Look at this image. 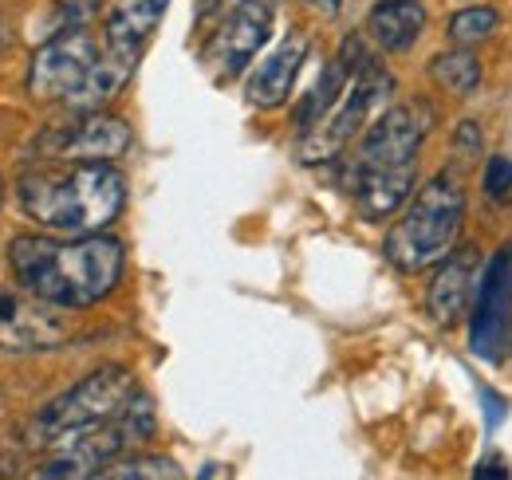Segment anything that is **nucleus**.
I'll use <instances>...</instances> for the list:
<instances>
[{
  "label": "nucleus",
  "mask_w": 512,
  "mask_h": 480,
  "mask_svg": "<svg viewBox=\"0 0 512 480\" xmlns=\"http://www.w3.org/2000/svg\"><path fill=\"white\" fill-rule=\"evenodd\" d=\"M481 398H485V421H489V429H497V425L505 421V398H501V394H493L489 386L481 390Z\"/></svg>",
  "instance_id": "393cba45"
},
{
  "label": "nucleus",
  "mask_w": 512,
  "mask_h": 480,
  "mask_svg": "<svg viewBox=\"0 0 512 480\" xmlns=\"http://www.w3.org/2000/svg\"><path fill=\"white\" fill-rule=\"evenodd\" d=\"M91 480H182V473L170 457H119Z\"/></svg>",
  "instance_id": "412c9836"
},
{
  "label": "nucleus",
  "mask_w": 512,
  "mask_h": 480,
  "mask_svg": "<svg viewBox=\"0 0 512 480\" xmlns=\"http://www.w3.org/2000/svg\"><path fill=\"white\" fill-rule=\"evenodd\" d=\"M430 75L446 95H457V99H465V95H473L481 87V63L469 48L442 52L438 60L430 63Z\"/></svg>",
  "instance_id": "6ab92c4d"
},
{
  "label": "nucleus",
  "mask_w": 512,
  "mask_h": 480,
  "mask_svg": "<svg viewBox=\"0 0 512 480\" xmlns=\"http://www.w3.org/2000/svg\"><path fill=\"white\" fill-rule=\"evenodd\" d=\"M272 16H276L272 0H237L221 16L213 36L205 40V63L221 83L237 79L253 63V56L264 48V40L272 32Z\"/></svg>",
  "instance_id": "9d476101"
},
{
  "label": "nucleus",
  "mask_w": 512,
  "mask_h": 480,
  "mask_svg": "<svg viewBox=\"0 0 512 480\" xmlns=\"http://www.w3.org/2000/svg\"><path fill=\"white\" fill-rule=\"evenodd\" d=\"M308 52H312V40L304 32H288L264 60L256 63V71L245 83V99L260 107V111H272L280 103H288L304 63H308Z\"/></svg>",
  "instance_id": "ddd939ff"
},
{
  "label": "nucleus",
  "mask_w": 512,
  "mask_h": 480,
  "mask_svg": "<svg viewBox=\"0 0 512 480\" xmlns=\"http://www.w3.org/2000/svg\"><path fill=\"white\" fill-rule=\"evenodd\" d=\"M477 292V248H461L442 260V268L434 272V284L426 292V307L434 315V323L453 327L465 315V303Z\"/></svg>",
  "instance_id": "2eb2a0df"
},
{
  "label": "nucleus",
  "mask_w": 512,
  "mask_h": 480,
  "mask_svg": "<svg viewBox=\"0 0 512 480\" xmlns=\"http://www.w3.org/2000/svg\"><path fill=\"white\" fill-rule=\"evenodd\" d=\"M67 307L32 296L20 284H0V351L28 355V351H52L71 335Z\"/></svg>",
  "instance_id": "6e6552de"
},
{
  "label": "nucleus",
  "mask_w": 512,
  "mask_h": 480,
  "mask_svg": "<svg viewBox=\"0 0 512 480\" xmlns=\"http://www.w3.org/2000/svg\"><path fill=\"white\" fill-rule=\"evenodd\" d=\"M134 142L130 126L119 115L87 111L83 119L52 126L36 138V154L44 162H115Z\"/></svg>",
  "instance_id": "1a4fd4ad"
},
{
  "label": "nucleus",
  "mask_w": 512,
  "mask_h": 480,
  "mask_svg": "<svg viewBox=\"0 0 512 480\" xmlns=\"http://www.w3.org/2000/svg\"><path fill=\"white\" fill-rule=\"evenodd\" d=\"M170 0H127L107 16V48L142 56V48L150 44L154 28L162 24Z\"/></svg>",
  "instance_id": "a211bd4d"
},
{
  "label": "nucleus",
  "mask_w": 512,
  "mask_h": 480,
  "mask_svg": "<svg viewBox=\"0 0 512 480\" xmlns=\"http://www.w3.org/2000/svg\"><path fill=\"white\" fill-rule=\"evenodd\" d=\"M367 63H371V56H367L363 40H359V36H347V40H343V48L331 56V63L323 67V75L316 79V87L308 91V99H304V103H300V111H296V126H300V134H308L312 126H320V122L331 115V107L343 99V91L351 87V79H355Z\"/></svg>",
  "instance_id": "4468645a"
},
{
  "label": "nucleus",
  "mask_w": 512,
  "mask_h": 480,
  "mask_svg": "<svg viewBox=\"0 0 512 480\" xmlns=\"http://www.w3.org/2000/svg\"><path fill=\"white\" fill-rule=\"evenodd\" d=\"M123 449H130V437L123 429V414H119V421H111L95 433H79V437H67L60 445L44 449V457L24 480H91L103 465L119 461Z\"/></svg>",
  "instance_id": "f8f14e48"
},
{
  "label": "nucleus",
  "mask_w": 512,
  "mask_h": 480,
  "mask_svg": "<svg viewBox=\"0 0 512 480\" xmlns=\"http://www.w3.org/2000/svg\"><path fill=\"white\" fill-rule=\"evenodd\" d=\"M512 319V244H505L485 280H477V307L469 319V347L473 355L485 362H497L505 355V339H509Z\"/></svg>",
  "instance_id": "9b49d317"
},
{
  "label": "nucleus",
  "mask_w": 512,
  "mask_h": 480,
  "mask_svg": "<svg viewBox=\"0 0 512 480\" xmlns=\"http://www.w3.org/2000/svg\"><path fill=\"white\" fill-rule=\"evenodd\" d=\"M8 268L20 288L32 296L56 303V307H91L107 300L127 268V248L115 237H12L8 248Z\"/></svg>",
  "instance_id": "f257e3e1"
},
{
  "label": "nucleus",
  "mask_w": 512,
  "mask_h": 480,
  "mask_svg": "<svg viewBox=\"0 0 512 480\" xmlns=\"http://www.w3.org/2000/svg\"><path fill=\"white\" fill-rule=\"evenodd\" d=\"M453 150H457V154L465 150L461 162H469V158L481 154V130H477V122H461V126H457V134H453Z\"/></svg>",
  "instance_id": "5701e85b"
},
{
  "label": "nucleus",
  "mask_w": 512,
  "mask_h": 480,
  "mask_svg": "<svg viewBox=\"0 0 512 480\" xmlns=\"http://www.w3.org/2000/svg\"><path fill=\"white\" fill-rule=\"evenodd\" d=\"M127 205L115 162H44L20 178V209L52 237L107 233Z\"/></svg>",
  "instance_id": "f03ea898"
},
{
  "label": "nucleus",
  "mask_w": 512,
  "mask_h": 480,
  "mask_svg": "<svg viewBox=\"0 0 512 480\" xmlns=\"http://www.w3.org/2000/svg\"><path fill=\"white\" fill-rule=\"evenodd\" d=\"M138 394V382L127 366H103L91 370L83 382H75L60 398H52L48 406L36 410V418L24 429V445L28 449H52L67 437L79 433H95L127 410V402Z\"/></svg>",
  "instance_id": "20e7f679"
},
{
  "label": "nucleus",
  "mask_w": 512,
  "mask_h": 480,
  "mask_svg": "<svg viewBox=\"0 0 512 480\" xmlns=\"http://www.w3.org/2000/svg\"><path fill=\"white\" fill-rule=\"evenodd\" d=\"M390 95H394V75L371 60L351 79V87L331 107V115L320 126H312L308 134H300V162H308V166L331 162L347 142L359 138V130L367 122L383 111L386 103H390Z\"/></svg>",
  "instance_id": "39448f33"
},
{
  "label": "nucleus",
  "mask_w": 512,
  "mask_h": 480,
  "mask_svg": "<svg viewBox=\"0 0 512 480\" xmlns=\"http://www.w3.org/2000/svg\"><path fill=\"white\" fill-rule=\"evenodd\" d=\"M473 480H512L509 461H505V457H485V461L473 469Z\"/></svg>",
  "instance_id": "b1692460"
},
{
  "label": "nucleus",
  "mask_w": 512,
  "mask_h": 480,
  "mask_svg": "<svg viewBox=\"0 0 512 480\" xmlns=\"http://www.w3.org/2000/svg\"><path fill=\"white\" fill-rule=\"evenodd\" d=\"M103 48L87 28H67L56 32L48 44L36 48V56L28 63V95L36 103H71L75 91L87 83L91 67L99 63Z\"/></svg>",
  "instance_id": "0eeeda50"
},
{
  "label": "nucleus",
  "mask_w": 512,
  "mask_h": 480,
  "mask_svg": "<svg viewBox=\"0 0 512 480\" xmlns=\"http://www.w3.org/2000/svg\"><path fill=\"white\" fill-rule=\"evenodd\" d=\"M434 126V107L426 99H410V103H398L390 107L386 115H379L375 126H367L355 158H351V170H347V185L363 174H375V170H406L414 166L426 134Z\"/></svg>",
  "instance_id": "423d86ee"
},
{
  "label": "nucleus",
  "mask_w": 512,
  "mask_h": 480,
  "mask_svg": "<svg viewBox=\"0 0 512 480\" xmlns=\"http://www.w3.org/2000/svg\"><path fill=\"white\" fill-rule=\"evenodd\" d=\"M308 8H316L320 16H339V8H343V0H304Z\"/></svg>",
  "instance_id": "bb28decb"
},
{
  "label": "nucleus",
  "mask_w": 512,
  "mask_h": 480,
  "mask_svg": "<svg viewBox=\"0 0 512 480\" xmlns=\"http://www.w3.org/2000/svg\"><path fill=\"white\" fill-rule=\"evenodd\" d=\"M485 193H489L493 201L512 197V158H505V154L489 158V166H485Z\"/></svg>",
  "instance_id": "4be33fe9"
},
{
  "label": "nucleus",
  "mask_w": 512,
  "mask_h": 480,
  "mask_svg": "<svg viewBox=\"0 0 512 480\" xmlns=\"http://www.w3.org/2000/svg\"><path fill=\"white\" fill-rule=\"evenodd\" d=\"M497 28H501V12L489 8V4H473V8H461V12L449 20V40H453L457 48H473V44L489 40Z\"/></svg>",
  "instance_id": "aec40b11"
},
{
  "label": "nucleus",
  "mask_w": 512,
  "mask_h": 480,
  "mask_svg": "<svg viewBox=\"0 0 512 480\" xmlns=\"http://www.w3.org/2000/svg\"><path fill=\"white\" fill-rule=\"evenodd\" d=\"M355 193V205H359V217L363 221H386L402 209V201L410 197L414 189V166L406 170H375V174H363L347 185Z\"/></svg>",
  "instance_id": "f3484780"
},
{
  "label": "nucleus",
  "mask_w": 512,
  "mask_h": 480,
  "mask_svg": "<svg viewBox=\"0 0 512 480\" xmlns=\"http://www.w3.org/2000/svg\"><path fill=\"white\" fill-rule=\"evenodd\" d=\"M0 205H4V178H0Z\"/></svg>",
  "instance_id": "cd10ccee"
},
{
  "label": "nucleus",
  "mask_w": 512,
  "mask_h": 480,
  "mask_svg": "<svg viewBox=\"0 0 512 480\" xmlns=\"http://www.w3.org/2000/svg\"><path fill=\"white\" fill-rule=\"evenodd\" d=\"M426 32V8L422 0H379L367 12V36L383 52H410Z\"/></svg>",
  "instance_id": "dca6fc26"
},
{
  "label": "nucleus",
  "mask_w": 512,
  "mask_h": 480,
  "mask_svg": "<svg viewBox=\"0 0 512 480\" xmlns=\"http://www.w3.org/2000/svg\"><path fill=\"white\" fill-rule=\"evenodd\" d=\"M16 469H20V457H16V449L0 441V477H16Z\"/></svg>",
  "instance_id": "a878e982"
},
{
  "label": "nucleus",
  "mask_w": 512,
  "mask_h": 480,
  "mask_svg": "<svg viewBox=\"0 0 512 480\" xmlns=\"http://www.w3.org/2000/svg\"><path fill=\"white\" fill-rule=\"evenodd\" d=\"M465 221V193L453 174L430 178L410 201V209L386 233V260L398 272H422L442 264Z\"/></svg>",
  "instance_id": "7ed1b4c3"
}]
</instances>
